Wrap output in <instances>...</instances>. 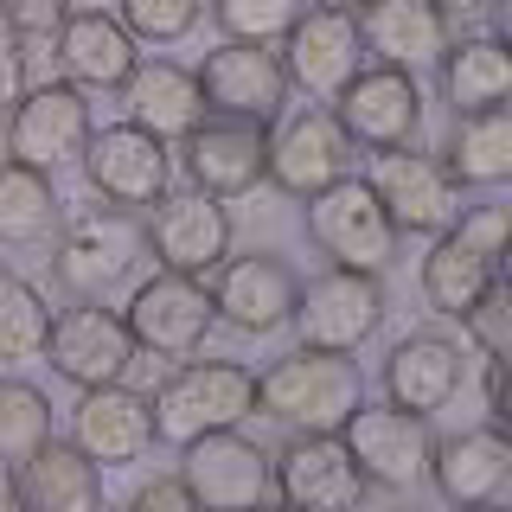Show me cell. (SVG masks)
Returning <instances> with one entry per match:
<instances>
[{"instance_id":"6da1fadb","label":"cell","mask_w":512,"mask_h":512,"mask_svg":"<svg viewBox=\"0 0 512 512\" xmlns=\"http://www.w3.org/2000/svg\"><path fill=\"white\" fill-rule=\"evenodd\" d=\"M365 404L359 365L340 352H288L256 378V410L269 423H282L288 436H340L346 416Z\"/></svg>"},{"instance_id":"7a4b0ae2","label":"cell","mask_w":512,"mask_h":512,"mask_svg":"<svg viewBox=\"0 0 512 512\" xmlns=\"http://www.w3.org/2000/svg\"><path fill=\"white\" fill-rule=\"evenodd\" d=\"M58 250H52V276L71 288L77 301H116L122 288L141 282L148 269V231L135 224V212H116V205H96V212H77L71 224H58Z\"/></svg>"},{"instance_id":"3957f363","label":"cell","mask_w":512,"mask_h":512,"mask_svg":"<svg viewBox=\"0 0 512 512\" xmlns=\"http://www.w3.org/2000/svg\"><path fill=\"white\" fill-rule=\"evenodd\" d=\"M244 416H256V372L237 359H186L148 397L154 442H167V448H186V442L212 436V429H237Z\"/></svg>"},{"instance_id":"277c9868","label":"cell","mask_w":512,"mask_h":512,"mask_svg":"<svg viewBox=\"0 0 512 512\" xmlns=\"http://www.w3.org/2000/svg\"><path fill=\"white\" fill-rule=\"evenodd\" d=\"M308 244L327 256L333 269H365V276L391 269L397 231H391V218H384L372 180L346 173V180H333L327 192H314L308 199Z\"/></svg>"},{"instance_id":"5b68a950","label":"cell","mask_w":512,"mask_h":512,"mask_svg":"<svg viewBox=\"0 0 512 512\" xmlns=\"http://www.w3.org/2000/svg\"><path fill=\"white\" fill-rule=\"evenodd\" d=\"M327 116L346 135V148L397 154V148H416V135H423V90H416L410 71L365 64V71L327 103Z\"/></svg>"},{"instance_id":"8992f818","label":"cell","mask_w":512,"mask_h":512,"mask_svg":"<svg viewBox=\"0 0 512 512\" xmlns=\"http://www.w3.org/2000/svg\"><path fill=\"white\" fill-rule=\"evenodd\" d=\"M135 352H154V359H192L205 346V333L218 327L212 314V288L199 276H173V269H154L128 288V314H122Z\"/></svg>"},{"instance_id":"52a82bcc","label":"cell","mask_w":512,"mask_h":512,"mask_svg":"<svg viewBox=\"0 0 512 512\" xmlns=\"http://www.w3.org/2000/svg\"><path fill=\"white\" fill-rule=\"evenodd\" d=\"M288 327L301 333L308 352H340V359H352L384 327V282L365 276V269H327V276L301 282Z\"/></svg>"},{"instance_id":"ba28073f","label":"cell","mask_w":512,"mask_h":512,"mask_svg":"<svg viewBox=\"0 0 512 512\" xmlns=\"http://www.w3.org/2000/svg\"><path fill=\"white\" fill-rule=\"evenodd\" d=\"M77 167H84V180H90L96 199L116 205V212H148V205H160V192L173 186L167 141H154L148 128H135V122L90 128Z\"/></svg>"},{"instance_id":"9c48e42d","label":"cell","mask_w":512,"mask_h":512,"mask_svg":"<svg viewBox=\"0 0 512 512\" xmlns=\"http://www.w3.org/2000/svg\"><path fill=\"white\" fill-rule=\"evenodd\" d=\"M45 365L77 384V391H96V384H122L128 365H135V340H128L122 314L103 308V301H77V308L52 314V333H45Z\"/></svg>"},{"instance_id":"30bf717a","label":"cell","mask_w":512,"mask_h":512,"mask_svg":"<svg viewBox=\"0 0 512 512\" xmlns=\"http://www.w3.org/2000/svg\"><path fill=\"white\" fill-rule=\"evenodd\" d=\"M282 77L295 84L308 103H333L352 77L365 71V45H359V20L333 7H308L295 26L282 32Z\"/></svg>"},{"instance_id":"8fae6325","label":"cell","mask_w":512,"mask_h":512,"mask_svg":"<svg viewBox=\"0 0 512 512\" xmlns=\"http://www.w3.org/2000/svg\"><path fill=\"white\" fill-rule=\"evenodd\" d=\"M269 487L288 512H359L372 493L340 436H288L269 455Z\"/></svg>"},{"instance_id":"7c38bea8","label":"cell","mask_w":512,"mask_h":512,"mask_svg":"<svg viewBox=\"0 0 512 512\" xmlns=\"http://www.w3.org/2000/svg\"><path fill=\"white\" fill-rule=\"evenodd\" d=\"M352 468L365 474V487L410 493L429 474V416H410L397 404H359L340 429Z\"/></svg>"},{"instance_id":"4fadbf2b","label":"cell","mask_w":512,"mask_h":512,"mask_svg":"<svg viewBox=\"0 0 512 512\" xmlns=\"http://www.w3.org/2000/svg\"><path fill=\"white\" fill-rule=\"evenodd\" d=\"M90 103L84 90L71 84H32L20 103L7 109V160L20 167H39V173H58L71 160H84V141H90Z\"/></svg>"},{"instance_id":"5bb4252c","label":"cell","mask_w":512,"mask_h":512,"mask_svg":"<svg viewBox=\"0 0 512 512\" xmlns=\"http://www.w3.org/2000/svg\"><path fill=\"white\" fill-rule=\"evenodd\" d=\"M148 256L173 276H212V269L231 256V212L224 199H205V192H160V205H148Z\"/></svg>"},{"instance_id":"9a60e30c","label":"cell","mask_w":512,"mask_h":512,"mask_svg":"<svg viewBox=\"0 0 512 512\" xmlns=\"http://www.w3.org/2000/svg\"><path fill=\"white\" fill-rule=\"evenodd\" d=\"M186 160V186L205 199H244L269 180V128L263 122H237V116H205L180 141Z\"/></svg>"},{"instance_id":"2e32d148","label":"cell","mask_w":512,"mask_h":512,"mask_svg":"<svg viewBox=\"0 0 512 512\" xmlns=\"http://www.w3.org/2000/svg\"><path fill=\"white\" fill-rule=\"evenodd\" d=\"M192 77H199V96H205V109H212V116H237V122L276 128L282 96H288V77H282L276 45L224 39L218 52H205V64Z\"/></svg>"},{"instance_id":"e0dca14e","label":"cell","mask_w":512,"mask_h":512,"mask_svg":"<svg viewBox=\"0 0 512 512\" xmlns=\"http://www.w3.org/2000/svg\"><path fill=\"white\" fill-rule=\"evenodd\" d=\"M180 480L205 512H250L269 500V448L237 429H212L180 448Z\"/></svg>"},{"instance_id":"ac0fdd59","label":"cell","mask_w":512,"mask_h":512,"mask_svg":"<svg viewBox=\"0 0 512 512\" xmlns=\"http://www.w3.org/2000/svg\"><path fill=\"white\" fill-rule=\"evenodd\" d=\"M372 192L384 205L397 237H442L448 224L461 218V186L448 180V167L436 154H416V148H397V154H378V173H372Z\"/></svg>"},{"instance_id":"d6986e66","label":"cell","mask_w":512,"mask_h":512,"mask_svg":"<svg viewBox=\"0 0 512 512\" xmlns=\"http://www.w3.org/2000/svg\"><path fill=\"white\" fill-rule=\"evenodd\" d=\"M295 295H301V276L282 263V256H224L212 269V314L224 327L250 333H282L288 314H295Z\"/></svg>"},{"instance_id":"ffe728a7","label":"cell","mask_w":512,"mask_h":512,"mask_svg":"<svg viewBox=\"0 0 512 512\" xmlns=\"http://www.w3.org/2000/svg\"><path fill=\"white\" fill-rule=\"evenodd\" d=\"M346 160H352V148L327 109H295L282 128H269V180L288 199H314L333 180H346Z\"/></svg>"},{"instance_id":"44dd1931","label":"cell","mask_w":512,"mask_h":512,"mask_svg":"<svg viewBox=\"0 0 512 512\" xmlns=\"http://www.w3.org/2000/svg\"><path fill=\"white\" fill-rule=\"evenodd\" d=\"M468 384V352H461L448 333H404L384 359V391H391L397 410L410 416H436L461 397Z\"/></svg>"},{"instance_id":"7402d4cb","label":"cell","mask_w":512,"mask_h":512,"mask_svg":"<svg viewBox=\"0 0 512 512\" xmlns=\"http://www.w3.org/2000/svg\"><path fill=\"white\" fill-rule=\"evenodd\" d=\"M71 442L84 448L96 468H128V461L148 455L154 423H148V397L128 391V384H96L77 397L71 410Z\"/></svg>"},{"instance_id":"603a6c76","label":"cell","mask_w":512,"mask_h":512,"mask_svg":"<svg viewBox=\"0 0 512 512\" xmlns=\"http://www.w3.org/2000/svg\"><path fill=\"white\" fill-rule=\"evenodd\" d=\"M429 480L448 506H493L512 480V442L500 436V423L429 442Z\"/></svg>"},{"instance_id":"cb8c5ba5","label":"cell","mask_w":512,"mask_h":512,"mask_svg":"<svg viewBox=\"0 0 512 512\" xmlns=\"http://www.w3.org/2000/svg\"><path fill=\"white\" fill-rule=\"evenodd\" d=\"M359 45L365 58L391 64V71H423V64H436L448 52V20L429 0H365L359 13Z\"/></svg>"},{"instance_id":"d4e9b609","label":"cell","mask_w":512,"mask_h":512,"mask_svg":"<svg viewBox=\"0 0 512 512\" xmlns=\"http://www.w3.org/2000/svg\"><path fill=\"white\" fill-rule=\"evenodd\" d=\"M52 39H58V71L71 90H122L128 71H135V39L103 7H71V20Z\"/></svg>"},{"instance_id":"484cf974","label":"cell","mask_w":512,"mask_h":512,"mask_svg":"<svg viewBox=\"0 0 512 512\" xmlns=\"http://www.w3.org/2000/svg\"><path fill=\"white\" fill-rule=\"evenodd\" d=\"M122 109L135 128H148L154 141H186L192 128L205 122V96H199V77L173 58H135L122 84Z\"/></svg>"},{"instance_id":"4316f807","label":"cell","mask_w":512,"mask_h":512,"mask_svg":"<svg viewBox=\"0 0 512 512\" xmlns=\"http://www.w3.org/2000/svg\"><path fill=\"white\" fill-rule=\"evenodd\" d=\"M13 480H20L26 512H90L96 500H103V468H96L77 442H58V436L45 442L32 461H20Z\"/></svg>"},{"instance_id":"83f0119b","label":"cell","mask_w":512,"mask_h":512,"mask_svg":"<svg viewBox=\"0 0 512 512\" xmlns=\"http://www.w3.org/2000/svg\"><path fill=\"white\" fill-rule=\"evenodd\" d=\"M442 64V96L455 103V116H480V109H506L512 96V58L506 39L487 32V39H448Z\"/></svg>"},{"instance_id":"f1b7e54d","label":"cell","mask_w":512,"mask_h":512,"mask_svg":"<svg viewBox=\"0 0 512 512\" xmlns=\"http://www.w3.org/2000/svg\"><path fill=\"white\" fill-rule=\"evenodd\" d=\"M455 186H506L512 180V116L506 109H480L455 116V135L436 154Z\"/></svg>"},{"instance_id":"f546056e","label":"cell","mask_w":512,"mask_h":512,"mask_svg":"<svg viewBox=\"0 0 512 512\" xmlns=\"http://www.w3.org/2000/svg\"><path fill=\"white\" fill-rule=\"evenodd\" d=\"M416 282H423V301H429L436 314L461 320L493 282H500V263H487V256L468 250L455 231H442L436 244H429V256H423V269H416Z\"/></svg>"},{"instance_id":"4dcf8cb0","label":"cell","mask_w":512,"mask_h":512,"mask_svg":"<svg viewBox=\"0 0 512 512\" xmlns=\"http://www.w3.org/2000/svg\"><path fill=\"white\" fill-rule=\"evenodd\" d=\"M64 224L58 186L52 173L20 167V160H0V244H52V231Z\"/></svg>"},{"instance_id":"1f68e13d","label":"cell","mask_w":512,"mask_h":512,"mask_svg":"<svg viewBox=\"0 0 512 512\" xmlns=\"http://www.w3.org/2000/svg\"><path fill=\"white\" fill-rule=\"evenodd\" d=\"M52 442V397L26 378H0V468H20Z\"/></svg>"},{"instance_id":"d6a6232c","label":"cell","mask_w":512,"mask_h":512,"mask_svg":"<svg viewBox=\"0 0 512 512\" xmlns=\"http://www.w3.org/2000/svg\"><path fill=\"white\" fill-rule=\"evenodd\" d=\"M45 333H52V308L26 276L0 269V365H26L45 352Z\"/></svg>"},{"instance_id":"836d02e7","label":"cell","mask_w":512,"mask_h":512,"mask_svg":"<svg viewBox=\"0 0 512 512\" xmlns=\"http://www.w3.org/2000/svg\"><path fill=\"white\" fill-rule=\"evenodd\" d=\"M308 13V0H212V20L224 26V39L244 45H282V32Z\"/></svg>"},{"instance_id":"e575fe53","label":"cell","mask_w":512,"mask_h":512,"mask_svg":"<svg viewBox=\"0 0 512 512\" xmlns=\"http://www.w3.org/2000/svg\"><path fill=\"white\" fill-rule=\"evenodd\" d=\"M205 0H116V20L135 45H173L199 26Z\"/></svg>"},{"instance_id":"d590c367","label":"cell","mask_w":512,"mask_h":512,"mask_svg":"<svg viewBox=\"0 0 512 512\" xmlns=\"http://www.w3.org/2000/svg\"><path fill=\"white\" fill-rule=\"evenodd\" d=\"M461 333H468V346L480 352V359L506 365V352H512V288L493 282L487 295H480L474 308L461 314Z\"/></svg>"},{"instance_id":"8d00e7d4","label":"cell","mask_w":512,"mask_h":512,"mask_svg":"<svg viewBox=\"0 0 512 512\" xmlns=\"http://www.w3.org/2000/svg\"><path fill=\"white\" fill-rule=\"evenodd\" d=\"M448 231H455L468 250H480L487 263H500L506 256V205H474V212H461Z\"/></svg>"},{"instance_id":"74e56055","label":"cell","mask_w":512,"mask_h":512,"mask_svg":"<svg viewBox=\"0 0 512 512\" xmlns=\"http://www.w3.org/2000/svg\"><path fill=\"white\" fill-rule=\"evenodd\" d=\"M0 20L20 32V39H52L71 20V0H0Z\"/></svg>"},{"instance_id":"f35d334b","label":"cell","mask_w":512,"mask_h":512,"mask_svg":"<svg viewBox=\"0 0 512 512\" xmlns=\"http://www.w3.org/2000/svg\"><path fill=\"white\" fill-rule=\"evenodd\" d=\"M26 90H32V84H26V39H20L7 20H0V109H13Z\"/></svg>"},{"instance_id":"ab89813d","label":"cell","mask_w":512,"mask_h":512,"mask_svg":"<svg viewBox=\"0 0 512 512\" xmlns=\"http://www.w3.org/2000/svg\"><path fill=\"white\" fill-rule=\"evenodd\" d=\"M128 512H205V506L192 500L186 480L173 474V480H148V487H141L135 500H128Z\"/></svg>"},{"instance_id":"60d3db41","label":"cell","mask_w":512,"mask_h":512,"mask_svg":"<svg viewBox=\"0 0 512 512\" xmlns=\"http://www.w3.org/2000/svg\"><path fill=\"white\" fill-rule=\"evenodd\" d=\"M429 7H436V13H442V20H448V26H455V20H468V13H487V7H493V0H429Z\"/></svg>"},{"instance_id":"b9f144b4","label":"cell","mask_w":512,"mask_h":512,"mask_svg":"<svg viewBox=\"0 0 512 512\" xmlns=\"http://www.w3.org/2000/svg\"><path fill=\"white\" fill-rule=\"evenodd\" d=\"M0 512H26V500H20V480H13V468H0Z\"/></svg>"},{"instance_id":"7bdbcfd3","label":"cell","mask_w":512,"mask_h":512,"mask_svg":"<svg viewBox=\"0 0 512 512\" xmlns=\"http://www.w3.org/2000/svg\"><path fill=\"white\" fill-rule=\"evenodd\" d=\"M314 7H333V13H359L365 0H314Z\"/></svg>"},{"instance_id":"ee69618b","label":"cell","mask_w":512,"mask_h":512,"mask_svg":"<svg viewBox=\"0 0 512 512\" xmlns=\"http://www.w3.org/2000/svg\"><path fill=\"white\" fill-rule=\"evenodd\" d=\"M455 512H506V506H500V500H493V506H455Z\"/></svg>"},{"instance_id":"f6af8a7d","label":"cell","mask_w":512,"mask_h":512,"mask_svg":"<svg viewBox=\"0 0 512 512\" xmlns=\"http://www.w3.org/2000/svg\"><path fill=\"white\" fill-rule=\"evenodd\" d=\"M0 160H7V122H0Z\"/></svg>"},{"instance_id":"bcb514c9","label":"cell","mask_w":512,"mask_h":512,"mask_svg":"<svg viewBox=\"0 0 512 512\" xmlns=\"http://www.w3.org/2000/svg\"><path fill=\"white\" fill-rule=\"evenodd\" d=\"M250 512H288V506H269V500H263V506H250Z\"/></svg>"},{"instance_id":"7dc6e473","label":"cell","mask_w":512,"mask_h":512,"mask_svg":"<svg viewBox=\"0 0 512 512\" xmlns=\"http://www.w3.org/2000/svg\"><path fill=\"white\" fill-rule=\"evenodd\" d=\"M90 512H109V506H103V500H96V506H90Z\"/></svg>"}]
</instances>
